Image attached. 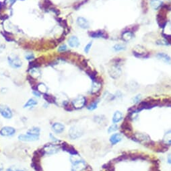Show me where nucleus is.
<instances>
[{"label":"nucleus","instance_id":"41","mask_svg":"<svg viewBox=\"0 0 171 171\" xmlns=\"http://www.w3.org/2000/svg\"><path fill=\"white\" fill-rule=\"evenodd\" d=\"M67 50V46L66 44H63L61 47H59V48L58 49V51L59 52H65Z\"/></svg>","mask_w":171,"mask_h":171},{"label":"nucleus","instance_id":"15","mask_svg":"<svg viewBox=\"0 0 171 171\" xmlns=\"http://www.w3.org/2000/svg\"><path fill=\"white\" fill-rule=\"evenodd\" d=\"M52 130L56 133H61L65 130V126L60 123H55L52 125Z\"/></svg>","mask_w":171,"mask_h":171},{"label":"nucleus","instance_id":"46","mask_svg":"<svg viewBox=\"0 0 171 171\" xmlns=\"http://www.w3.org/2000/svg\"><path fill=\"white\" fill-rule=\"evenodd\" d=\"M50 138H51V139L53 141V142H59L58 139H57V138H55V136L53 135V134H51V133H50Z\"/></svg>","mask_w":171,"mask_h":171},{"label":"nucleus","instance_id":"22","mask_svg":"<svg viewBox=\"0 0 171 171\" xmlns=\"http://www.w3.org/2000/svg\"><path fill=\"white\" fill-rule=\"evenodd\" d=\"M40 132H41L40 128L34 127L30 129L27 132V134L32 136H38L40 135Z\"/></svg>","mask_w":171,"mask_h":171},{"label":"nucleus","instance_id":"35","mask_svg":"<svg viewBox=\"0 0 171 171\" xmlns=\"http://www.w3.org/2000/svg\"><path fill=\"white\" fill-rule=\"evenodd\" d=\"M49 10H51V12H53L55 13V15L57 16H58L60 14V11H59V9H57V8H55V7H54V6H51V8H49Z\"/></svg>","mask_w":171,"mask_h":171},{"label":"nucleus","instance_id":"39","mask_svg":"<svg viewBox=\"0 0 171 171\" xmlns=\"http://www.w3.org/2000/svg\"><path fill=\"white\" fill-rule=\"evenodd\" d=\"M88 1V0H83V1H82L81 2H79V3H78V4L75 5V6H74V8H75L76 9H79V8H80V7H81L82 6V5H84V3H86V2H87Z\"/></svg>","mask_w":171,"mask_h":171},{"label":"nucleus","instance_id":"20","mask_svg":"<svg viewBox=\"0 0 171 171\" xmlns=\"http://www.w3.org/2000/svg\"><path fill=\"white\" fill-rule=\"evenodd\" d=\"M69 46L71 47H78L79 45V42L78 38L76 37H72L68 41Z\"/></svg>","mask_w":171,"mask_h":171},{"label":"nucleus","instance_id":"17","mask_svg":"<svg viewBox=\"0 0 171 171\" xmlns=\"http://www.w3.org/2000/svg\"><path fill=\"white\" fill-rule=\"evenodd\" d=\"M156 57L158 59L161 60L163 62L166 63H170L171 62V59L168 55L164 53H159L156 55Z\"/></svg>","mask_w":171,"mask_h":171},{"label":"nucleus","instance_id":"30","mask_svg":"<svg viewBox=\"0 0 171 171\" xmlns=\"http://www.w3.org/2000/svg\"><path fill=\"white\" fill-rule=\"evenodd\" d=\"M126 49V46L123 44H115V46L113 47V49L115 51H120L125 50Z\"/></svg>","mask_w":171,"mask_h":171},{"label":"nucleus","instance_id":"49","mask_svg":"<svg viewBox=\"0 0 171 171\" xmlns=\"http://www.w3.org/2000/svg\"><path fill=\"white\" fill-rule=\"evenodd\" d=\"M3 170V168L2 167H0V171H2Z\"/></svg>","mask_w":171,"mask_h":171},{"label":"nucleus","instance_id":"19","mask_svg":"<svg viewBox=\"0 0 171 171\" xmlns=\"http://www.w3.org/2000/svg\"><path fill=\"white\" fill-rule=\"evenodd\" d=\"M162 142H163V144L168 145V146L171 145V130L165 133L163 139H162Z\"/></svg>","mask_w":171,"mask_h":171},{"label":"nucleus","instance_id":"16","mask_svg":"<svg viewBox=\"0 0 171 171\" xmlns=\"http://www.w3.org/2000/svg\"><path fill=\"white\" fill-rule=\"evenodd\" d=\"M134 37V34L133 32H130V31H124L121 34V37L122 39L123 40V41L128 42L132 39Z\"/></svg>","mask_w":171,"mask_h":171},{"label":"nucleus","instance_id":"21","mask_svg":"<svg viewBox=\"0 0 171 171\" xmlns=\"http://www.w3.org/2000/svg\"><path fill=\"white\" fill-rule=\"evenodd\" d=\"M133 54L135 57L138 58L147 59L150 57V54L145 51H142V52H136L135 51H133Z\"/></svg>","mask_w":171,"mask_h":171},{"label":"nucleus","instance_id":"23","mask_svg":"<svg viewBox=\"0 0 171 171\" xmlns=\"http://www.w3.org/2000/svg\"><path fill=\"white\" fill-rule=\"evenodd\" d=\"M2 34L3 35L4 38H6L7 41H15V39L14 38V36L12 33H9L8 32H2Z\"/></svg>","mask_w":171,"mask_h":171},{"label":"nucleus","instance_id":"2","mask_svg":"<svg viewBox=\"0 0 171 171\" xmlns=\"http://www.w3.org/2000/svg\"><path fill=\"white\" fill-rule=\"evenodd\" d=\"M72 171H82L86 168V163L83 160H72Z\"/></svg>","mask_w":171,"mask_h":171},{"label":"nucleus","instance_id":"4","mask_svg":"<svg viewBox=\"0 0 171 171\" xmlns=\"http://www.w3.org/2000/svg\"><path fill=\"white\" fill-rule=\"evenodd\" d=\"M83 135V131L76 127V126H73L69 130V135L71 139H76L79 138Z\"/></svg>","mask_w":171,"mask_h":171},{"label":"nucleus","instance_id":"31","mask_svg":"<svg viewBox=\"0 0 171 171\" xmlns=\"http://www.w3.org/2000/svg\"><path fill=\"white\" fill-rule=\"evenodd\" d=\"M141 100H142V96L140 94H138L137 96H134V98H133L132 102L135 104H139V102H141Z\"/></svg>","mask_w":171,"mask_h":171},{"label":"nucleus","instance_id":"47","mask_svg":"<svg viewBox=\"0 0 171 171\" xmlns=\"http://www.w3.org/2000/svg\"><path fill=\"white\" fill-rule=\"evenodd\" d=\"M0 18L2 19V20H6L8 18V15H3V16H0Z\"/></svg>","mask_w":171,"mask_h":171},{"label":"nucleus","instance_id":"36","mask_svg":"<svg viewBox=\"0 0 171 171\" xmlns=\"http://www.w3.org/2000/svg\"><path fill=\"white\" fill-rule=\"evenodd\" d=\"M156 43L158 45H169L168 43L166 40H158Z\"/></svg>","mask_w":171,"mask_h":171},{"label":"nucleus","instance_id":"12","mask_svg":"<svg viewBox=\"0 0 171 171\" xmlns=\"http://www.w3.org/2000/svg\"><path fill=\"white\" fill-rule=\"evenodd\" d=\"M123 114L122 112L119 111V110H117L114 113L113 115V118H112V122L114 124H117L118 123L121 122L123 119Z\"/></svg>","mask_w":171,"mask_h":171},{"label":"nucleus","instance_id":"48","mask_svg":"<svg viewBox=\"0 0 171 171\" xmlns=\"http://www.w3.org/2000/svg\"><path fill=\"white\" fill-rule=\"evenodd\" d=\"M9 1H10V2H12V3H14V2H16V0H9Z\"/></svg>","mask_w":171,"mask_h":171},{"label":"nucleus","instance_id":"14","mask_svg":"<svg viewBox=\"0 0 171 171\" xmlns=\"http://www.w3.org/2000/svg\"><path fill=\"white\" fill-rule=\"evenodd\" d=\"M77 23H78V26L79 27L82 28H84V29H87L90 26L88 20L84 18H82V17H79L78 18V20H77Z\"/></svg>","mask_w":171,"mask_h":171},{"label":"nucleus","instance_id":"9","mask_svg":"<svg viewBox=\"0 0 171 171\" xmlns=\"http://www.w3.org/2000/svg\"><path fill=\"white\" fill-rule=\"evenodd\" d=\"M16 133V129L14 127H4L0 131V134L2 136H6V137H9V136H13Z\"/></svg>","mask_w":171,"mask_h":171},{"label":"nucleus","instance_id":"1","mask_svg":"<svg viewBox=\"0 0 171 171\" xmlns=\"http://www.w3.org/2000/svg\"><path fill=\"white\" fill-rule=\"evenodd\" d=\"M130 139H132V141H134L135 142L142 144V145L148 146L150 148L154 144L155 142H153L151 139L150 137L148 134L144 133H135L130 136Z\"/></svg>","mask_w":171,"mask_h":171},{"label":"nucleus","instance_id":"8","mask_svg":"<svg viewBox=\"0 0 171 171\" xmlns=\"http://www.w3.org/2000/svg\"><path fill=\"white\" fill-rule=\"evenodd\" d=\"M44 154H47L49 155L54 154H56L57 152H58L59 150V148L57 145H53V144H51V145H46L44 147Z\"/></svg>","mask_w":171,"mask_h":171},{"label":"nucleus","instance_id":"38","mask_svg":"<svg viewBox=\"0 0 171 171\" xmlns=\"http://www.w3.org/2000/svg\"><path fill=\"white\" fill-rule=\"evenodd\" d=\"M6 171H26L25 170L22 169V168H17V167H11L9 168H8V169L6 170Z\"/></svg>","mask_w":171,"mask_h":171},{"label":"nucleus","instance_id":"5","mask_svg":"<svg viewBox=\"0 0 171 171\" xmlns=\"http://www.w3.org/2000/svg\"><path fill=\"white\" fill-rule=\"evenodd\" d=\"M0 114L3 117L6 119H11L13 116V113L12 110L6 105L1 104L0 105Z\"/></svg>","mask_w":171,"mask_h":171},{"label":"nucleus","instance_id":"43","mask_svg":"<svg viewBox=\"0 0 171 171\" xmlns=\"http://www.w3.org/2000/svg\"><path fill=\"white\" fill-rule=\"evenodd\" d=\"M6 3L5 2H0V12H2V10H3V9H4V8L6 7Z\"/></svg>","mask_w":171,"mask_h":171},{"label":"nucleus","instance_id":"6","mask_svg":"<svg viewBox=\"0 0 171 171\" xmlns=\"http://www.w3.org/2000/svg\"><path fill=\"white\" fill-rule=\"evenodd\" d=\"M122 71H121V67L117 65H113V67L109 70V74L110 77L113 79H117L118 78L121 76Z\"/></svg>","mask_w":171,"mask_h":171},{"label":"nucleus","instance_id":"34","mask_svg":"<svg viewBox=\"0 0 171 171\" xmlns=\"http://www.w3.org/2000/svg\"><path fill=\"white\" fill-rule=\"evenodd\" d=\"M27 79L28 80V82H30V84H31V86H32H32H35L36 80L34 79L33 77H32V76H28Z\"/></svg>","mask_w":171,"mask_h":171},{"label":"nucleus","instance_id":"32","mask_svg":"<svg viewBox=\"0 0 171 171\" xmlns=\"http://www.w3.org/2000/svg\"><path fill=\"white\" fill-rule=\"evenodd\" d=\"M142 8L143 11H144V12L146 13L147 11H148V3H147L146 0H142Z\"/></svg>","mask_w":171,"mask_h":171},{"label":"nucleus","instance_id":"29","mask_svg":"<svg viewBox=\"0 0 171 171\" xmlns=\"http://www.w3.org/2000/svg\"><path fill=\"white\" fill-rule=\"evenodd\" d=\"M118 129H119V126H118L117 124L113 123V125H110V127L108 128V133H114V132H117Z\"/></svg>","mask_w":171,"mask_h":171},{"label":"nucleus","instance_id":"10","mask_svg":"<svg viewBox=\"0 0 171 171\" xmlns=\"http://www.w3.org/2000/svg\"><path fill=\"white\" fill-rule=\"evenodd\" d=\"M123 140V135L121 133H113L109 138V142L110 144L113 145H115L116 144H119V142H121Z\"/></svg>","mask_w":171,"mask_h":171},{"label":"nucleus","instance_id":"37","mask_svg":"<svg viewBox=\"0 0 171 171\" xmlns=\"http://www.w3.org/2000/svg\"><path fill=\"white\" fill-rule=\"evenodd\" d=\"M162 35H163L165 40L168 42V44H171V34H166L164 33H162Z\"/></svg>","mask_w":171,"mask_h":171},{"label":"nucleus","instance_id":"3","mask_svg":"<svg viewBox=\"0 0 171 171\" xmlns=\"http://www.w3.org/2000/svg\"><path fill=\"white\" fill-rule=\"evenodd\" d=\"M86 103H87V102H86V98L82 96H78V98L73 100L72 102V107L77 109H82V108L84 107L86 105Z\"/></svg>","mask_w":171,"mask_h":171},{"label":"nucleus","instance_id":"40","mask_svg":"<svg viewBox=\"0 0 171 171\" xmlns=\"http://www.w3.org/2000/svg\"><path fill=\"white\" fill-rule=\"evenodd\" d=\"M92 42H90V43H89L85 47V48H84V51H85L86 53H88L89 52L90 48H91V47H92Z\"/></svg>","mask_w":171,"mask_h":171},{"label":"nucleus","instance_id":"27","mask_svg":"<svg viewBox=\"0 0 171 171\" xmlns=\"http://www.w3.org/2000/svg\"><path fill=\"white\" fill-rule=\"evenodd\" d=\"M37 101L35 99H34V98H31L28 100V102H26V104H24V108H27V107H33V106H35L36 104H37Z\"/></svg>","mask_w":171,"mask_h":171},{"label":"nucleus","instance_id":"18","mask_svg":"<svg viewBox=\"0 0 171 171\" xmlns=\"http://www.w3.org/2000/svg\"><path fill=\"white\" fill-rule=\"evenodd\" d=\"M150 6L154 10H157L162 8L163 2L160 0H150Z\"/></svg>","mask_w":171,"mask_h":171},{"label":"nucleus","instance_id":"13","mask_svg":"<svg viewBox=\"0 0 171 171\" xmlns=\"http://www.w3.org/2000/svg\"><path fill=\"white\" fill-rule=\"evenodd\" d=\"M18 139L23 142H34L38 139V136H32L30 135H20Z\"/></svg>","mask_w":171,"mask_h":171},{"label":"nucleus","instance_id":"24","mask_svg":"<svg viewBox=\"0 0 171 171\" xmlns=\"http://www.w3.org/2000/svg\"><path fill=\"white\" fill-rule=\"evenodd\" d=\"M100 102V99L95 100L94 102H92L90 105H88L87 107V109L88 110H94L95 109H97V107H98V104Z\"/></svg>","mask_w":171,"mask_h":171},{"label":"nucleus","instance_id":"44","mask_svg":"<svg viewBox=\"0 0 171 171\" xmlns=\"http://www.w3.org/2000/svg\"><path fill=\"white\" fill-rule=\"evenodd\" d=\"M26 59H28V60H31V59H34V55H32V54H31V55H26Z\"/></svg>","mask_w":171,"mask_h":171},{"label":"nucleus","instance_id":"45","mask_svg":"<svg viewBox=\"0 0 171 171\" xmlns=\"http://www.w3.org/2000/svg\"><path fill=\"white\" fill-rule=\"evenodd\" d=\"M167 162L169 164H171V153L168 154L167 156Z\"/></svg>","mask_w":171,"mask_h":171},{"label":"nucleus","instance_id":"7","mask_svg":"<svg viewBox=\"0 0 171 171\" xmlns=\"http://www.w3.org/2000/svg\"><path fill=\"white\" fill-rule=\"evenodd\" d=\"M88 34L90 37L92 38H108L109 35L108 34L104 31L99 30L97 31H92L89 32Z\"/></svg>","mask_w":171,"mask_h":171},{"label":"nucleus","instance_id":"11","mask_svg":"<svg viewBox=\"0 0 171 171\" xmlns=\"http://www.w3.org/2000/svg\"><path fill=\"white\" fill-rule=\"evenodd\" d=\"M8 61L9 65L14 68H19L22 66V61L18 58V57L16 56L14 58H12V57H9Z\"/></svg>","mask_w":171,"mask_h":171},{"label":"nucleus","instance_id":"28","mask_svg":"<svg viewBox=\"0 0 171 171\" xmlns=\"http://www.w3.org/2000/svg\"><path fill=\"white\" fill-rule=\"evenodd\" d=\"M43 97H44V99L46 100L47 102H50V103H55V98L53 96H51V95L48 94H43Z\"/></svg>","mask_w":171,"mask_h":171},{"label":"nucleus","instance_id":"42","mask_svg":"<svg viewBox=\"0 0 171 171\" xmlns=\"http://www.w3.org/2000/svg\"><path fill=\"white\" fill-rule=\"evenodd\" d=\"M33 94L35 96H37V97H38V98H39L40 96H41V92H40L39 91H38V90H34Z\"/></svg>","mask_w":171,"mask_h":171},{"label":"nucleus","instance_id":"33","mask_svg":"<svg viewBox=\"0 0 171 171\" xmlns=\"http://www.w3.org/2000/svg\"><path fill=\"white\" fill-rule=\"evenodd\" d=\"M113 63L114 65H117V66H121V65L122 64L123 59L122 58H115V59H113Z\"/></svg>","mask_w":171,"mask_h":171},{"label":"nucleus","instance_id":"25","mask_svg":"<svg viewBox=\"0 0 171 171\" xmlns=\"http://www.w3.org/2000/svg\"><path fill=\"white\" fill-rule=\"evenodd\" d=\"M94 121L98 124H102L105 122L106 117L104 115H97V116L94 117Z\"/></svg>","mask_w":171,"mask_h":171},{"label":"nucleus","instance_id":"26","mask_svg":"<svg viewBox=\"0 0 171 171\" xmlns=\"http://www.w3.org/2000/svg\"><path fill=\"white\" fill-rule=\"evenodd\" d=\"M51 6H53L52 2L50 0H44L43 3V9L44 10H47L49 9V8Z\"/></svg>","mask_w":171,"mask_h":171}]
</instances>
